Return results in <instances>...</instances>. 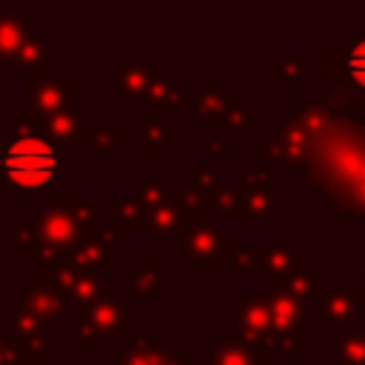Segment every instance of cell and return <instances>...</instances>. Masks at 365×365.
I'll use <instances>...</instances> for the list:
<instances>
[{
	"instance_id": "cell-3",
	"label": "cell",
	"mask_w": 365,
	"mask_h": 365,
	"mask_svg": "<svg viewBox=\"0 0 365 365\" xmlns=\"http://www.w3.org/2000/svg\"><path fill=\"white\" fill-rule=\"evenodd\" d=\"M348 71H351L354 83H359L365 88V40H356L348 48Z\"/></svg>"
},
{
	"instance_id": "cell-2",
	"label": "cell",
	"mask_w": 365,
	"mask_h": 365,
	"mask_svg": "<svg viewBox=\"0 0 365 365\" xmlns=\"http://www.w3.org/2000/svg\"><path fill=\"white\" fill-rule=\"evenodd\" d=\"M3 171L17 188H43L60 171V151L46 137H17L3 151Z\"/></svg>"
},
{
	"instance_id": "cell-1",
	"label": "cell",
	"mask_w": 365,
	"mask_h": 365,
	"mask_svg": "<svg viewBox=\"0 0 365 365\" xmlns=\"http://www.w3.org/2000/svg\"><path fill=\"white\" fill-rule=\"evenodd\" d=\"M302 111L308 114L305 131L317 137V143L305 145L288 137L285 131H279L277 137L294 145L297 143L305 145L308 151L302 163L308 165L311 180H317L314 185H322L328 197L334 202L348 205V211L365 214V140L362 134L325 117L322 111H314V108H302Z\"/></svg>"
}]
</instances>
